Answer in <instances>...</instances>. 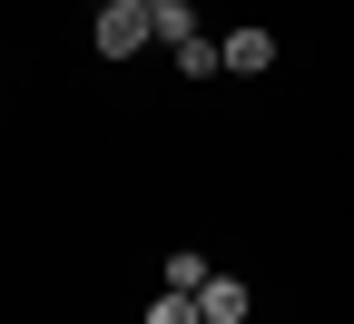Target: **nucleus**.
Wrapping results in <instances>:
<instances>
[{
	"label": "nucleus",
	"instance_id": "1",
	"mask_svg": "<svg viewBox=\"0 0 354 324\" xmlns=\"http://www.w3.org/2000/svg\"><path fill=\"white\" fill-rule=\"evenodd\" d=\"M148 39H158L148 0H99V59H138Z\"/></svg>",
	"mask_w": 354,
	"mask_h": 324
},
{
	"label": "nucleus",
	"instance_id": "2",
	"mask_svg": "<svg viewBox=\"0 0 354 324\" xmlns=\"http://www.w3.org/2000/svg\"><path fill=\"white\" fill-rule=\"evenodd\" d=\"M227 69L236 79H266V69H276V30H236L227 39Z\"/></svg>",
	"mask_w": 354,
	"mask_h": 324
},
{
	"label": "nucleus",
	"instance_id": "3",
	"mask_svg": "<svg viewBox=\"0 0 354 324\" xmlns=\"http://www.w3.org/2000/svg\"><path fill=\"white\" fill-rule=\"evenodd\" d=\"M207 285H216V265H207L197 246H177V256H167V295H207Z\"/></svg>",
	"mask_w": 354,
	"mask_h": 324
},
{
	"label": "nucleus",
	"instance_id": "4",
	"mask_svg": "<svg viewBox=\"0 0 354 324\" xmlns=\"http://www.w3.org/2000/svg\"><path fill=\"white\" fill-rule=\"evenodd\" d=\"M197 305H207V324H246V305H256V295L236 285V275H216V285H207Z\"/></svg>",
	"mask_w": 354,
	"mask_h": 324
},
{
	"label": "nucleus",
	"instance_id": "5",
	"mask_svg": "<svg viewBox=\"0 0 354 324\" xmlns=\"http://www.w3.org/2000/svg\"><path fill=\"white\" fill-rule=\"evenodd\" d=\"M148 20H158L167 50H187V39H197V10H187V0H148Z\"/></svg>",
	"mask_w": 354,
	"mask_h": 324
},
{
	"label": "nucleus",
	"instance_id": "6",
	"mask_svg": "<svg viewBox=\"0 0 354 324\" xmlns=\"http://www.w3.org/2000/svg\"><path fill=\"white\" fill-rule=\"evenodd\" d=\"M177 69H187V79H216V69H227V39H207V30H197L187 50H177Z\"/></svg>",
	"mask_w": 354,
	"mask_h": 324
},
{
	"label": "nucleus",
	"instance_id": "7",
	"mask_svg": "<svg viewBox=\"0 0 354 324\" xmlns=\"http://www.w3.org/2000/svg\"><path fill=\"white\" fill-rule=\"evenodd\" d=\"M148 324H207V305H197V295H158V305H148Z\"/></svg>",
	"mask_w": 354,
	"mask_h": 324
}]
</instances>
